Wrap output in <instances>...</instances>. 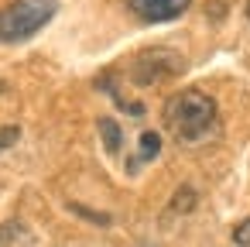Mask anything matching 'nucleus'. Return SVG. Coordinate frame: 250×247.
Instances as JSON below:
<instances>
[{"label":"nucleus","instance_id":"6e6552de","mask_svg":"<svg viewBox=\"0 0 250 247\" xmlns=\"http://www.w3.org/2000/svg\"><path fill=\"white\" fill-rule=\"evenodd\" d=\"M233 240H236V247H250V220H243V223L233 230Z\"/></svg>","mask_w":250,"mask_h":247},{"label":"nucleus","instance_id":"9d476101","mask_svg":"<svg viewBox=\"0 0 250 247\" xmlns=\"http://www.w3.org/2000/svg\"><path fill=\"white\" fill-rule=\"evenodd\" d=\"M14 141H18V127H4V131H0V151L11 148Z\"/></svg>","mask_w":250,"mask_h":247},{"label":"nucleus","instance_id":"0eeeda50","mask_svg":"<svg viewBox=\"0 0 250 247\" xmlns=\"http://www.w3.org/2000/svg\"><path fill=\"white\" fill-rule=\"evenodd\" d=\"M192 206H195V189L182 185V189L175 192V199H171V209H175V213H188Z\"/></svg>","mask_w":250,"mask_h":247},{"label":"nucleus","instance_id":"9b49d317","mask_svg":"<svg viewBox=\"0 0 250 247\" xmlns=\"http://www.w3.org/2000/svg\"><path fill=\"white\" fill-rule=\"evenodd\" d=\"M247 14H250V0H247Z\"/></svg>","mask_w":250,"mask_h":247},{"label":"nucleus","instance_id":"20e7f679","mask_svg":"<svg viewBox=\"0 0 250 247\" xmlns=\"http://www.w3.org/2000/svg\"><path fill=\"white\" fill-rule=\"evenodd\" d=\"M192 0H130V11L141 18V21H151V24H161V21H175L188 11Z\"/></svg>","mask_w":250,"mask_h":247},{"label":"nucleus","instance_id":"1a4fd4ad","mask_svg":"<svg viewBox=\"0 0 250 247\" xmlns=\"http://www.w3.org/2000/svg\"><path fill=\"white\" fill-rule=\"evenodd\" d=\"M72 209H76V213H83L86 220H96V223H110V216H106V213H93V209H83L79 202H72Z\"/></svg>","mask_w":250,"mask_h":247},{"label":"nucleus","instance_id":"f257e3e1","mask_svg":"<svg viewBox=\"0 0 250 247\" xmlns=\"http://www.w3.org/2000/svg\"><path fill=\"white\" fill-rule=\"evenodd\" d=\"M165 127L175 141H199L216 127V100L202 90H182L165 103Z\"/></svg>","mask_w":250,"mask_h":247},{"label":"nucleus","instance_id":"7ed1b4c3","mask_svg":"<svg viewBox=\"0 0 250 247\" xmlns=\"http://www.w3.org/2000/svg\"><path fill=\"white\" fill-rule=\"evenodd\" d=\"M185 69V59L171 48H147L134 59L130 66V83L134 86H154L161 79H171Z\"/></svg>","mask_w":250,"mask_h":247},{"label":"nucleus","instance_id":"423d86ee","mask_svg":"<svg viewBox=\"0 0 250 247\" xmlns=\"http://www.w3.org/2000/svg\"><path fill=\"white\" fill-rule=\"evenodd\" d=\"M158 151H161V137L154 131H144L141 134V158L151 161V158H158Z\"/></svg>","mask_w":250,"mask_h":247},{"label":"nucleus","instance_id":"39448f33","mask_svg":"<svg viewBox=\"0 0 250 247\" xmlns=\"http://www.w3.org/2000/svg\"><path fill=\"white\" fill-rule=\"evenodd\" d=\"M100 134H103V144H106V151H120V144H124V134H120V124L117 120H110V117H103L100 120Z\"/></svg>","mask_w":250,"mask_h":247},{"label":"nucleus","instance_id":"f03ea898","mask_svg":"<svg viewBox=\"0 0 250 247\" xmlns=\"http://www.w3.org/2000/svg\"><path fill=\"white\" fill-rule=\"evenodd\" d=\"M55 0H14L0 11V42H24L55 18Z\"/></svg>","mask_w":250,"mask_h":247}]
</instances>
